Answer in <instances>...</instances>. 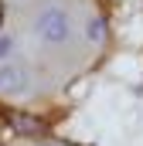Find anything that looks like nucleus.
<instances>
[{
    "label": "nucleus",
    "instance_id": "obj_1",
    "mask_svg": "<svg viewBox=\"0 0 143 146\" xmlns=\"http://www.w3.org/2000/svg\"><path fill=\"white\" fill-rule=\"evenodd\" d=\"M34 37L48 48H61L72 41V17L61 7H44L34 17Z\"/></svg>",
    "mask_w": 143,
    "mask_h": 146
},
{
    "label": "nucleus",
    "instance_id": "obj_2",
    "mask_svg": "<svg viewBox=\"0 0 143 146\" xmlns=\"http://www.w3.org/2000/svg\"><path fill=\"white\" fill-rule=\"evenodd\" d=\"M0 92L10 99H21L31 92V72L21 61H0Z\"/></svg>",
    "mask_w": 143,
    "mask_h": 146
},
{
    "label": "nucleus",
    "instance_id": "obj_3",
    "mask_svg": "<svg viewBox=\"0 0 143 146\" xmlns=\"http://www.w3.org/2000/svg\"><path fill=\"white\" fill-rule=\"evenodd\" d=\"M116 75H126V78H133V82H140L143 78V68H140V61L136 58H116Z\"/></svg>",
    "mask_w": 143,
    "mask_h": 146
},
{
    "label": "nucleus",
    "instance_id": "obj_4",
    "mask_svg": "<svg viewBox=\"0 0 143 146\" xmlns=\"http://www.w3.org/2000/svg\"><path fill=\"white\" fill-rule=\"evenodd\" d=\"M85 41H89V44H102V41H106V24H102L96 14L85 21Z\"/></svg>",
    "mask_w": 143,
    "mask_h": 146
},
{
    "label": "nucleus",
    "instance_id": "obj_5",
    "mask_svg": "<svg viewBox=\"0 0 143 146\" xmlns=\"http://www.w3.org/2000/svg\"><path fill=\"white\" fill-rule=\"evenodd\" d=\"M41 146H55V143H41Z\"/></svg>",
    "mask_w": 143,
    "mask_h": 146
}]
</instances>
